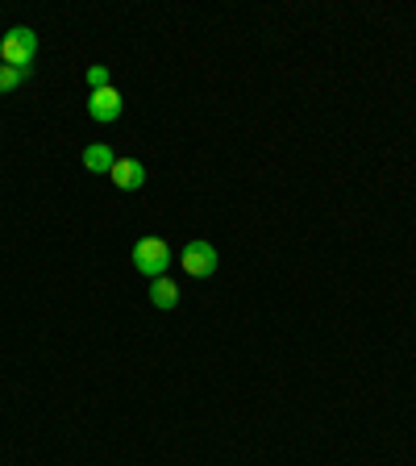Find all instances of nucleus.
Returning <instances> with one entry per match:
<instances>
[{"instance_id": "obj_6", "label": "nucleus", "mask_w": 416, "mask_h": 466, "mask_svg": "<svg viewBox=\"0 0 416 466\" xmlns=\"http://www.w3.org/2000/svg\"><path fill=\"white\" fill-rule=\"evenodd\" d=\"M84 167L92 175H108L117 167V155L113 150H108L105 142H92V146H84Z\"/></svg>"}, {"instance_id": "obj_1", "label": "nucleus", "mask_w": 416, "mask_h": 466, "mask_svg": "<svg viewBox=\"0 0 416 466\" xmlns=\"http://www.w3.org/2000/svg\"><path fill=\"white\" fill-rule=\"evenodd\" d=\"M38 58V34L29 25H13L5 38H0V63L9 67H29Z\"/></svg>"}, {"instance_id": "obj_4", "label": "nucleus", "mask_w": 416, "mask_h": 466, "mask_svg": "<svg viewBox=\"0 0 416 466\" xmlns=\"http://www.w3.org/2000/svg\"><path fill=\"white\" fill-rule=\"evenodd\" d=\"M121 108H126V100H121V92H117L113 84L87 96V116H92V121H100V126L117 121V116H121Z\"/></svg>"}, {"instance_id": "obj_9", "label": "nucleus", "mask_w": 416, "mask_h": 466, "mask_svg": "<svg viewBox=\"0 0 416 466\" xmlns=\"http://www.w3.org/2000/svg\"><path fill=\"white\" fill-rule=\"evenodd\" d=\"M87 84H92V92L108 87V67H87Z\"/></svg>"}, {"instance_id": "obj_5", "label": "nucleus", "mask_w": 416, "mask_h": 466, "mask_svg": "<svg viewBox=\"0 0 416 466\" xmlns=\"http://www.w3.org/2000/svg\"><path fill=\"white\" fill-rule=\"evenodd\" d=\"M108 179H113L121 192H137V187L146 184V167L137 163V158H117V167L108 171Z\"/></svg>"}, {"instance_id": "obj_2", "label": "nucleus", "mask_w": 416, "mask_h": 466, "mask_svg": "<svg viewBox=\"0 0 416 466\" xmlns=\"http://www.w3.org/2000/svg\"><path fill=\"white\" fill-rule=\"evenodd\" d=\"M134 267L146 279H163L167 267H171V246H167L163 238H142V242L134 246Z\"/></svg>"}, {"instance_id": "obj_8", "label": "nucleus", "mask_w": 416, "mask_h": 466, "mask_svg": "<svg viewBox=\"0 0 416 466\" xmlns=\"http://www.w3.org/2000/svg\"><path fill=\"white\" fill-rule=\"evenodd\" d=\"M25 79H29V67H9V63H0V92H17Z\"/></svg>"}, {"instance_id": "obj_3", "label": "nucleus", "mask_w": 416, "mask_h": 466, "mask_svg": "<svg viewBox=\"0 0 416 466\" xmlns=\"http://www.w3.org/2000/svg\"><path fill=\"white\" fill-rule=\"evenodd\" d=\"M217 250L208 242H200V238H196V242H188L184 250H179V267H184L188 275H192V279H208V275L217 271Z\"/></svg>"}, {"instance_id": "obj_7", "label": "nucleus", "mask_w": 416, "mask_h": 466, "mask_svg": "<svg viewBox=\"0 0 416 466\" xmlns=\"http://www.w3.org/2000/svg\"><path fill=\"white\" fill-rule=\"evenodd\" d=\"M150 304H155V309H163V312H171L175 304H179V288H175L171 279H150Z\"/></svg>"}]
</instances>
